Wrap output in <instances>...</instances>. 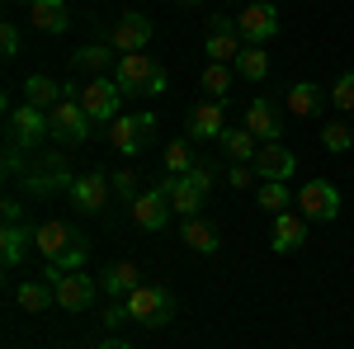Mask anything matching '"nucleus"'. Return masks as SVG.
Instances as JSON below:
<instances>
[{
    "label": "nucleus",
    "instance_id": "nucleus-1",
    "mask_svg": "<svg viewBox=\"0 0 354 349\" xmlns=\"http://www.w3.org/2000/svg\"><path fill=\"white\" fill-rule=\"evenodd\" d=\"M128 317L137 326H170L175 321V297L161 283H142L133 297H128Z\"/></svg>",
    "mask_w": 354,
    "mask_h": 349
},
{
    "label": "nucleus",
    "instance_id": "nucleus-2",
    "mask_svg": "<svg viewBox=\"0 0 354 349\" xmlns=\"http://www.w3.org/2000/svg\"><path fill=\"white\" fill-rule=\"evenodd\" d=\"M156 62L147 53H123L118 57V66H113V85L123 90V100H133V95H151V85H156Z\"/></svg>",
    "mask_w": 354,
    "mask_h": 349
},
{
    "label": "nucleus",
    "instance_id": "nucleus-3",
    "mask_svg": "<svg viewBox=\"0 0 354 349\" xmlns=\"http://www.w3.org/2000/svg\"><path fill=\"white\" fill-rule=\"evenodd\" d=\"M81 109L90 123H113L123 113V90L113 85V76H95V81L81 90Z\"/></svg>",
    "mask_w": 354,
    "mask_h": 349
},
{
    "label": "nucleus",
    "instance_id": "nucleus-4",
    "mask_svg": "<svg viewBox=\"0 0 354 349\" xmlns=\"http://www.w3.org/2000/svg\"><path fill=\"white\" fill-rule=\"evenodd\" d=\"M19 180H24L28 194H38V198H48V194H62V189L71 194V185H76V180L66 175V161H62V156H43V161H28Z\"/></svg>",
    "mask_w": 354,
    "mask_h": 349
},
{
    "label": "nucleus",
    "instance_id": "nucleus-5",
    "mask_svg": "<svg viewBox=\"0 0 354 349\" xmlns=\"http://www.w3.org/2000/svg\"><path fill=\"white\" fill-rule=\"evenodd\" d=\"M298 213L307 222H335L340 217V189L330 180H307L298 189Z\"/></svg>",
    "mask_w": 354,
    "mask_h": 349
},
{
    "label": "nucleus",
    "instance_id": "nucleus-6",
    "mask_svg": "<svg viewBox=\"0 0 354 349\" xmlns=\"http://www.w3.org/2000/svg\"><path fill=\"white\" fill-rule=\"evenodd\" d=\"M151 128H156V113H118L109 123V147L118 156H133V151H142V142H147L142 133H151Z\"/></svg>",
    "mask_w": 354,
    "mask_h": 349
},
{
    "label": "nucleus",
    "instance_id": "nucleus-7",
    "mask_svg": "<svg viewBox=\"0 0 354 349\" xmlns=\"http://www.w3.org/2000/svg\"><path fill=\"white\" fill-rule=\"evenodd\" d=\"M48 128H53V137H62L66 147H81L85 137H90V118H85L81 100H62V104L48 109Z\"/></svg>",
    "mask_w": 354,
    "mask_h": 349
},
{
    "label": "nucleus",
    "instance_id": "nucleus-8",
    "mask_svg": "<svg viewBox=\"0 0 354 349\" xmlns=\"http://www.w3.org/2000/svg\"><path fill=\"white\" fill-rule=\"evenodd\" d=\"M43 137H53V128H48V113L43 109H33V104H19V109H10V147H19V151H33Z\"/></svg>",
    "mask_w": 354,
    "mask_h": 349
},
{
    "label": "nucleus",
    "instance_id": "nucleus-9",
    "mask_svg": "<svg viewBox=\"0 0 354 349\" xmlns=\"http://www.w3.org/2000/svg\"><path fill=\"white\" fill-rule=\"evenodd\" d=\"M236 33H241L245 43H270L274 33H279V10H274L270 0H255V5H245L241 15H236Z\"/></svg>",
    "mask_w": 354,
    "mask_h": 349
},
{
    "label": "nucleus",
    "instance_id": "nucleus-10",
    "mask_svg": "<svg viewBox=\"0 0 354 349\" xmlns=\"http://www.w3.org/2000/svg\"><path fill=\"white\" fill-rule=\"evenodd\" d=\"M151 33H156V28H151V19H147V15H137V10H128V15H118V24H113L109 48L118 57H123V53H142V48L151 43Z\"/></svg>",
    "mask_w": 354,
    "mask_h": 349
},
{
    "label": "nucleus",
    "instance_id": "nucleus-11",
    "mask_svg": "<svg viewBox=\"0 0 354 349\" xmlns=\"http://www.w3.org/2000/svg\"><path fill=\"white\" fill-rule=\"evenodd\" d=\"M109 194H113V180L104 170H90V175H76L71 203H76L81 213H104V208H109Z\"/></svg>",
    "mask_w": 354,
    "mask_h": 349
},
{
    "label": "nucleus",
    "instance_id": "nucleus-12",
    "mask_svg": "<svg viewBox=\"0 0 354 349\" xmlns=\"http://www.w3.org/2000/svg\"><path fill=\"white\" fill-rule=\"evenodd\" d=\"M170 213H175V208H170V194H165L161 185L142 189V194L133 198V222L142 227V232H161L165 222H170Z\"/></svg>",
    "mask_w": 354,
    "mask_h": 349
},
{
    "label": "nucleus",
    "instance_id": "nucleus-13",
    "mask_svg": "<svg viewBox=\"0 0 354 349\" xmlns=\"http://www.w3.org/2000/svg\"><path fill=\"white\" fill-rule=\"evenodd\" d=\"M53 288H57V307L62 312H85L95 302V293H100V279H90V274L76 269V274H62Z\"/></svg>",
    "mask_w": 354,
    "mask_h": 349
},
{
    "label": "nucleus",
    "instance_id": "nucleus-14",
    "mask_svg": "<svg viewBox=\"0 0 354 349\" xmlns=\"http://www.w3.org/2000/svg\"><path fill=\"white\" fill-rule=\"evenodd\" d=\"M76 236H81L76 227H66V222L48 217V222H38V227H33V250H38L43 260H62V255L71 250V241H76Z\"/></svg>",
    "mask_w": 354,
    "mask_h": 349
},
{
    "label": "nucleus",
    "instance_id": "nucleus-15",
    "mask_svg": "<svg viewBox=\"0 0 354 349\" xmlns=\"http://www.w3.org/2000/svg\"><path fill=\"white\" fill-rule=\"evenodd\" d=\"M293 170H298V151L283 142H265L255 151V175H265V180H293Z\"/></svg>",
    "mask_w": 354,
    "mask_h": 349
},
{
    "label": "nucleus",
    "instance_id": "nucleus-16",
    "mask_svg": "<svg viewBox=\"0 0 354 349\" xmlns=\"http://www.w3.org/2000/svg\"><path fill=\"white\" fill-rule=\"evenodd\" d=\"M100 288H104V297L128 302V297L142 288V269H137L133 260H113V265H104V274H100Z\"/></svg>",
    "mask_w": 354,
    "mask_h": 349
},
{
    "label": "nucleus",
    "instance_id": "nucleus-17",
    "mask_svg": "<svg viewBox=\"0 0 354 349\" xmlns=\"http://www.w3.org/2000/svg\"><path fill=\"white\" fill-rule=\"evenodd\" d=\"M222 133H227V118H222L218 100H203V104L189 109V137L194 142H218Z\"/></svg>",
    "mask_w": 354,
    "mask_h": 349
},
{
    "label": "nucleus",
    "instance_id": "nucleus-18",
    "mask_svg": "<svg viewBox=\"0 0 354 349\" xmlns=\"http://www.w3.org/2000/svg\"><path fill=\"white\" fill-rule=\"evenodd\" d=\"M161 189L170 194V208L185 217H198V208H203V189L194 185L189 175H161Z\"/></svg>",
    "mask_w": 354,
    "mask_h": 349
},
{
    "label": "nucleus",
    "instance_id": "nucleus-19",
    "mask_svg": "<svg viewBox=\"0 0 354 349\" xmlns=\"http://www.w3.org/2000/svg\"><path fill=\"white\" fill-rule=\"evenodd\" d=\"M241 33H236V19H218L213 24V33H208V43H203V53H208V62H236L241 57Z\"/></svg>",
    "mask_w": 354,
    "mask_h": 349
},
{
    "label": "nucleus",
    "instance_id": "nucleus-20",
    "mask_svg": "<svg viewBox=\"0 0 354 349\" xmlns=\"http://www.w3.org/2000/svg\"><path fill=\"white\" fill-rule=\"evenodd\" d=\"M274 250L279 255H293V250H302L307 245V217L302 213H274Z\"/></svg>",
    "mask_w": 354,
    "mask_h": 349
},
{
    "label": "nucleus",
    "instance_id": "nucleus-21",
    "mask_svg": "<svg viewBox=\"0 0 354 349\" xmlns=\"http://www.w3.org/2000/svg\"><path fill=\"white\" fill-rule=\"evenodd\" d=\"M245 128L260 137V147H265V142H279V133H283L279 109H274L270 100H250V109H245Z\"/></svg>",
    "mask_w": 354,
    "mask_h": 349
},
{
    "label": "nucleus",
    "instance_id": "nucleus-22",
    "mask_svg": "<svg viewBox=\"0 0 354 349\" xmlns=\"http://www.w3.org/2000/svg\"><path fill=\"white\" fill-rule=\"evenodd\" d=\"M326 104H330V95L322 90V85H312V81H298L293 90H288V113H293V118H317Z\"/></svg>",
    "mask_w": 354,
    "mask_h": 349
},
{
    "label": "nucleus",
    "instance_id": "nucleus-23",
    "mask_svg": "<svg viewBox=\"0 0 354 349\" xmlns=\"http://www.w3.org/2000/svg\"><path fill=\"white\" fill-rule=\"evenodd\" d=\"M28 19H33V28H43V33H66L71 28L66 0H33L28 5Z\"/></svg>",
    "mask_w": 354,
    "mask_h": 349
},
{
    "label": "nucleus",
    "instance_id": "nucleus-24",
    "mask_svg": "<svg viewBox=\"0 0 354 349\" xmlns=\"http://www.w3.org/2000/svg\"><path fill=\"white\" fill-rule=\"evenodd\" d=\"M15 307L19 312H48V307H57V288L48 279H28L15 288Z\"/></svg>",
    "mask_w": 354,
    "mask_h": 349
},
{
    "label": "nucleus",
    "instance_id": "nucleus-25",
    "mask_svg": "<svg viewBox=\"0 0 354 349\" xmlns=\"http://www.w3.org/2000/svg\"><path fill=\"white\" fill-rule=\"evenodd\" d=\"M76 66H81L85 76H113V66H118V53H113L109 43H90V48H81V53L71 57Z\"/></svg>",
    "mask_w": 354,
    "mask_h": 349
},
{
    "label": "nucleus",
    "instance_id": "nucleus-26",
    "mask_svg": "<svg viewBox=\"0 0 354 349\" xmlns=\"http://www.w3.org/2000/svg\"><path fill=\"white\" fill-rule=\"evenodd\" d=\"M180 236H185V245H189L194 255H218V227L203 222V217H185Z\"/></svg>",
    "mask_w": 354,
    "mask_h": 349
},
{
    "label": "nucleus",
    "instance_id": "nucleus-27",
    "mask_svg": "<svg viewBox=\"0 0 354 349\" xmlns=\"http://www.w3.org/2000/svg\"><path fill=\"white\" fill-rule=\"evenodd\" d=\"M24 100L33 109H43V113H48L53 104H62V85H57L53 76H28V81H24Z\"/></svg>",
    "mask_w": 354,
    "mask_h": 349
},
{
    "label": "nucleus",
    "instance_id": "nucleus-28",
    "mask_svg": "<svg viewBox=\"0 0 354 349\" xmlns=\"http://www.w3.org/2000/svg\"><path fill=\"white\" fill-rule=\"evenodd\" d=\"M218 142H222V151H227L232 161H255V151H260V147H255V133H250V128H227V133H222Z\"/></svg>",
    "mask_w": 354,
    "mask_h": 349
},
{
    "label": "nucleus",
    "instance_id": "nucleus-29",
    "mask_svg": "<svg viewBox=\"0 0 354 349\" xmlns=\"http://www.w3.org/2000/svg\"><path fill=\"white\" fill-rule=\"evenodd\" d=\"M24 250H28V232L19 227V222H5V232H0V260L15 269L19 260H24Z\"/></svg>",
    "mask_w": 354,
    "mask_h": 349
},
{
    "label": "nucleus",
    "instance_id": "nucleus-30",
    "mask_svg": "<svg viewBox=\"0 0 354 349\" xmlns=\"http://www.w3.org/2000/svg\"><path fill=\"white\" fill-rule=\"evenodd\" d=\"M255 203H260L265 213H288V208H293V194H288L283 180H265V185L255 189Z\"/></svg>",
    "mask_w": 354,
    "mask_h": 349
},
{
    "label": "nucleus",
    "instance_id": "nucleus-31",
    "mask_svg": "<svg viewBox=\"0 0 354 349\" xmlns=\"http://www.w3.org/2000/svg\"><path fill=\"white\" fill-rule=\"evenodd\" d=\"M198 85H203V95L208 100H227V90H232V71H227V62H208L203 66V76H198Z\"/></svg>",
    "mask_w": 354,
    "mask_h": 349
},
{
    "label": "nucleus",
    "instance_id": "nucleus-32",
    "mask_svg": "<svg viewBox=\"0 0 354 349\" xmlns=\"http://www.w3.org/2000/svg\"><path fill=\"white\" fill-rule=\"evenodd\" d=\"M236 71H241L245 81H265V76H270V57H265V48L245 43L241 57H236Z\"/></svg>",
    "mask_w": 354,
    "mask_h": 349
},
{
    "label": "nucleus",
    "instance_id": "nucleus-33",
    "mask_svg": "<svg viewBox=\"0 0 354 349\" xmlns=\"http://www.w3.org/2000/svg\"><path fill=\"white\" fill-rule=\"evenodd\" d=\"M194 151H189V142H170L165 147V175H189L194 170Z\"/></svg>",
    "mask_w": 354,
    "mask_h": 349
},
{
    "label": "nucleus",
    "instance_id": "nucleus-34",
    "mask_svg": "<svg viewBox=\"0 0 354 349\" xmlns=\"http://www.w3.org/2000/svg\"><path fill=\"white\" fill-rule=\"evenodd\" d=\"M322 147H326V151H350L354 147V128L350 123H326V128H322Z\"/></svg>",
    "mask_w": 354,
    "mask_h": 349
},
{
    "label": "nucleus",
    "instance_id": "nucleus-35",
    "mask_svg": "<svg viewBox=\"0 0 354 349\" xmlns=\"http://www.w3.org/2000/svg\"><path fill=\"white\" fill-rule=\"evenodd\" d=\"M330 104H335V109H350V113H354V71H345V76L335 81V90H330Z\"/></svg>",
    "mask_w": 354,
    "mask_h": 349
},
{
    "label": "nucleus",
    "instance_id": "nucleus-36",
    "mask_svg": "<svg viewBox=\"0 0 354 349\" xmlns=\"http://www.w3.org/2000/svg\"><path fill=\"white\" fill-rule=\"evenodd\" d=\"M109 180H113V194L118 198H128V203L137 198V170H113Z\"/></svg>",
    "mask_w": 354,
    "mask_h": 349
},
{
    "label": "nucleus",
    "instance_id": "nucleus-37",
    "mask_svg": "<svg viewBox=\"0 0 354 349\" xmlns=\"http://www.w3.org/2000/svg\"><path fill=\"white\" fill-rule=\"evenodd\" d=\"M250 175H255V170H250L245 161H232V170H227V185H232V189H250Z\"/></svg>",
    "mask_w": 354,
    "mask_h": 349
},
{
    "label": "nucleus",
    "instance_id": "nucleus-38",
    "mask_svg": "<svg viewBox=\"0 0 354 349\" xmlns=\"http://www.w3.org/2000/svg\"><path fill=\"white\" fill-rule=\"evenodd\" d=\"M0 53L5 57L19 53V24H0Z\"/></svg>",
    "mask_w": 354,
    "mask_h": 349
},
{
    "label": "nucleus",
    "instance_id": "nucleus-39",
    "mask_svg": "<svg viewBox=\"0 0 354 349\" xmlns=\"http://www.w3.org/2000/svg\"><path fill=\"white\" fill-rule=\"evenodd\" d=\"M189 180H194L198 189H203V194H208V189H213V165H203V161H198V165L189 170Z\"/></svg>",
    "mask_w": 354,
    "mask_h": 349
},
{
    "label": "nucleus",
    "instance_id": "nucleus-40",
    "mask_svg": "<svg viewBox=\"0 0 354 349\" xmlns=\"http://www.w3.org/2000/svg\"><path fill=\"white\" fill-rule=\"evenodd\" d=\"M0 217H5V222H19V217H24V208H19V198H5V208H0Z\"/></svg>",
    "mask_w": 354,
    "mask_h": 349
},
{
    "label": "nucleus",
    "instance_id": "nucleus-41",
    "mask_svg": "<svg viewBox=\"0 0 354 349\" xmlns=\"http://www.w3.org/2000/svg\"><path fill=\"white\" fill-rule=\"evenodd\" d=\"M123 317H128V302H113L109 312H104V326H118Z\"/></svg>",
    "mask_w": 354,
    "mask_h": 349
},
{
    "label": "nucleus",
    "instance_id": "nucleus-42",
    "mask_svg": "<svg viewBox=\"0 0 354 349\" xmlns=\"http://www.w3.org/2000/svg\"><path fill=\"white\" fill-rule=\"evenodd\" d=\"M100 349H133V345H128V340H118V335H104V340H100Z\"/></svg>",
    "mask_w": 354,
    "mask_h": 349
},
{
    "label": "nucleus",
    "instance_id": "nucleus-43",
    "mask_svg": "<svg viewBox=\"0 0 354 349\" xmlns=\"http://www.w3.org/2000/svg\"><path fill=\"white\" fill-rule=\"evenodd\" d=\"M180 5H198V0H180Z\"/></svg>",
    "mask_w": 354,
    "mask_h": 349
},
{
    "label": "nucleus",
    "instance_id": "nucleus-44",
    "mask_svg": "<svg viewBox=\"0 0 354 349\" xmlns=\"http://www.w3.org/2000/svg\"><path fill=\"white\" fill-rule=\"evenodd\" d=\"M232 5H236V0H232Z\"/></svg>",
    "mask_w": 354,
    "mask_h": 349
},
{
    "label": "nucleus",
    "instance_id": "nucleus-45",
    "mask_svg": "<svg viewBox=\"0 0 354 349\" xmlns=\"http://www.w3.org/2000/svg\"><path fill=\"white\" fill-rule=\"evenodd\" d=\"M28 5H33V0H28Z\"/></svg>",
    "mask_w": 354,
    "mask_h": 349
}]
</instances>
